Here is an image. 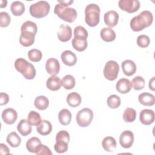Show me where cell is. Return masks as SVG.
Wrapping results in <instances>:
<instances>
[{
	"instance_id": "obj_1",
	"label": "cell",
	"mask_w": 155,
	"mask_h": 155,
	"mask_svg": "<svg viewBox=\"0 0 155 155\" xmlns=\"http://www.w3.org/2000/svg\"><path fill=\"white\" fill-rule=\"evenodd\" d=\"M153 21V16L151 12L148 10H144L131 19L130 27L134 31H140L149 27L152 24Z\"/></svg>"
},
{
	"instance_id": "obj_2",
	"label": "cell",
	"mask_w": 155,
	"mask_h": 155,
	"mask_svg": "<svg viewBox=\"0 0 155 155\" xmlns=\"http://www.w3.org/2000/svg\"><path fill=\"white\" fill-rule=\"evenodd\" d=\"M15 67L27 79H33L36 76L35 67L24 58L17 59L15 62Z\"/></svg>"
},
{
	"instance_id": "obj_3",
	"label": "cell",
	"mask_w": 155,
	"mask_h": 155,
	"mask_svg": "<svg viewBox=\"0 0 155 155\" xmlns=\"http://www.w3.org/2000/svg\"><path fill=\"white\" fill-rule=\"evenodd\" d=\"M100 8L96 4L87 5L85 9V21L90 27H95L100 19Z\"/></svg>"
},
{
	"instance_id": "obj_4",
	"label": "cell",
	"mask_w": 155,
	"mask_h": 155,
	"mask_svg": "<svg viewBox=\"0 0 155 155\" xmlns=\"http://www.w3.org/2000/svg\"><path fill=\"white\" fill-rule=\"evenodd\" d=\"M54 13L61 19L70 23L74 21L77 17V12L74 8L64 6L59 3L55 5Z\"/></svg>"
},
{
	"instance_id": "obj_5",
	"label": "cell",
	"mask_w": 155,
	"mask_h": 155,
	"mask_svg": "<svg viewBox=\"0 0 155 155\" xmlns=\"http://www.w3.org/2000/svg\"><path fill=\"white\" fill-rule=\"evenodd\" d=\"M50 5L45 1H39L30 5L29 12L30 15L36 18L45 17L49 13Z\"/></svg>"
},
{
	"instance_id": "obj_6",
	"label": "cell",
	"mask_w": 155,
	"mask_h": 155,
	"mask_svg": "<svg viewBox=\"0 0 155 155\" xmlns=\"http://www.w3.org/2000/svg\"><path fill=\"white\" fill-rule=\"evenodd\" d=\"M93 118V112L88 108H84L79 110L76 114V122L79 126L86 127L88 126Z\"/></svg>"
},
{
	"instance_id": "obj_7",
	"label": "cell",
	"mask_w": 155,
	"mask_h": 155,
	"mask_svg": "<svg viewBox=\"0 0 155 155\" xmlns=\"http://www.w3.org/2000/svg\"><path fill=\"white\" fill-rule=\"evenodd\" d=\"M119 71V65L117 62L114 61H108L105 65L104 68V77L109 81L115 80L118 76Z\"/></svg>"
},
{
	"instance_id": "obj_8",
	"label": "cell",
	"mask_w": 155,
	"mask_h": 155,
	"mask_svg": "<svg viewBox=\"0 0 155 155\" xmlns=\"http://www.w3.org/2000/svg\"><path fill=\"white\" fill-rule=\"evenodd\" d=\"M118 5L121 10L132 13L139 10L140 2L138 0H120Z\"/></svg>"
},
{
	"instance_id": "obj_9",
	"label": "cell",
	"mask_w": 155,
	"mask_h": 155,
	"mask_svg": "<svg viewBox=\"0 0 155 155\" xmlns=\"http://www.w3.org/2000/svg\"><path fill=\"white\" fill-rule=\"evenodd\" d=\"M134 142V134L130 130L123 131L119 137L120 145L124 148H130Z\"/></svg>"
},
{
	"instance_id": "obj_10",
	"label": "cell",
	"mask_w": 155,
	"mask_h": 155,
	"mask_svg": "<svg viewBox=\"0 0 155 155\" xmlns=\"http://www.w3.org/2000/svg\"><path fill=\"white\" fill-rule=\"evenodd\" d=\"M155 118L154 112L153 110H142L139 114V120L140 122L145 125H148L154 122Z\"/></svg>"
},
{
	"instance_id": "obj_11",
	"label": "cell",
	"mask_w": 155,
	"mask_h": 155,
	"mask_svg": "<svg viewBox=\"0 0 155 155\" xmlns=\"http://www.w3.org/2000/svg\"><path fill=\"white\" fill-rule=\"evenodd\" d=\"M58 38L61 42H67L69 41L72 36V31L71 27L66 24H61L57 34Z\"/></svg>"
},
{
	"instance_id": "obj_12",
	"label": "cell",
	"mask_w": 155,
	"mask_h": 155,
	"mask_svg": "<svg viewBox=\"0 0 155 155\" xmlns=\"http://www.w3.org/2000/svg\"><path fill=\"white\" fill-rule=\"evenodd\" d=\"M17 117V112L15 110L12 108H6L2 113V119L3 121L8 125L14 124L16 120Z\"/></svg>"
},
{
	"instance_id": "obj_13",
	"label": "cell",
	"mask_w": 155,
	"mask_h": 155,
	"mask_svg": "<svg viewBox=\"0 0 155 155\" xmlns=\"http://www.w3.org/2000/svg\"><path fill=\"white\" fill-rule=\"evenodd\" d=\"M45 68L49 74L51 76H56L59 72V62L55 58H49L46 61Z\"/></svg>"
},
{
	"instance_id": "obj_14",
	"label": "cell",
	"mask_w": 155,
	"mask_h": 155,
	"mask_svg": "<svg viewBox=\"0 0 155 155\" xmlns=\"http://www.w3.org/2000/svg\"><path fill=\"white\" fill-rule=\"evenodd\" d=\"M119 14L114 10H110L104 14V22L107 25L112 28L117 24Z\"/></svg>"
},
{
	"instance_id": "obj_15",
	"label": "cell",
	"mask_w": 155,
	"mask_h": 155,
	"mask_svg": "<svg viewBox=\"0 0 155 155\" xmlns=\"http://www.w3.org/2000/svg\"><path fill=\"white\" fill-rule=\"evenodd\" d=\"M132 88L131 81L126 78L120 79L116 83V88L117 91L122 94L128 93Z\"/></svg>"
},
{
	"instance_id": "obj_16",
	"label": "cell",
	"mask_w": 155,
	"mask_h": 155,
	"mask_svg": "<svg viewBox=\"0 0 155 155\" xmlns=\"http://www.w3.org/2000/svg\"><path fill=\"white\" fill-rule=\"evenodd\" d=\"M61 58L63 63L68 66H73L77 62L76 54L70 50H65L61 54Z\"/></svg>"
},
{
	"instance_id": "obj_17",
	"label": "cell",
	"mask_w": 155,
	"mask_h": 155,
	"mask_svg": "<svg viewBox=\"0 0 155 155\" xmlns=\"http://www.w3.org/2000/svg\"><path fill=\"white\" fill-rule=\"evenodd\" d=\"M122 71L127 76L133 75L136 71V65L135 63L130 59L124 61L121 64Z\"/></svg>"
},
{
	"instance_id": "obj_18",
	"label": "cell",
	"mask_w": 155,
	"mask_h": 155,
	"mask_svg": "<svg viewBox=\"0 0 155 155\" xmlns=\"http://www.w3.org/2000/svg\"><path fill=\"white\" fill-rule=\"evenodd\" d=\"M87 38L79 36H74L71 44L73 47L78 51H84L87 47Z\"/></svg>"
},
{
	"instance_id": "obj_19",
	"label": "cell",
	"mask_w": 155,
	"mask_h": 155,
	"mask_svg": "<svg viewBox=\"0 0 155 155\" xmlns=\"http://www.w3.org/2000/svg\"><path fill=\"white\" fill-rule=\"evenodd\" d=\"M35 35L31 32L22 31L19 37V42L24 47L31 46L35 42Z\"/></svg>"
},
{
	"instance_id": "obj_20",
	"label": "cell",
	"mask_w": 155,
	"mask_h": 155,
	"mask_svg": "<svg viewBox=\"0 0 155 155\" xmlns=\"http://www.w3.org/2000/svg\"><path fill=\"white\" fill-rule=\"evenodd\" d=\"M36 130L41 135H48L52 130L51 124L47 120H42L38 125H36Z\"/></svg>"
},
{
	"instance_id": "obj_21",
	"label": "cell",
	"mask_w": 155,
	"mask_h": 155,
	"mask_svg": "<svg viewBox=\"0 0 155 155\" xmlns=\"http://www.w3.org/2000/svg\"><path fill=\"white\" fill-rule=\"evenodd\" d=\"M62 85L61 80L56 76H51L46 82L47 87L51 91H57L60 89Z\"/></svg>"
},
{
	"instance_id": "obj_22",
	"label": "cell",
	"mask_w": 155,
	"mask_h": 155,
	"mask_svg": "<svg viewBox=\"0 0 155 155\" xmlns=\"http://www.w3.org/2000/svg\"><path fill=\"white\" fill-rule=\"evenodd\" d=\"M139 102L144 106H153L155 103L154 96L149 93H142L138 96Z\"/></svg>"
},
{
	"instance_id": "obj_23",
	"label": "cell",
	"mask_w": 155,
	"mask_h": 155,
	"mask_svg": "<svg viewBox=\"0 0 155 155\" xmlns=\"http://www.w3.org/2000/svg\"><path fill=\"white\" fill-rule=\"evenodd\" d=\"M17 130L23 136H26L31 132V126L26 119H22L17 125Z\"/></svg>"
},
{
	"instance_id": "obj_24",
	"label": "cell",
	"mask_w": 155,
	"mask_h": 155,
	"mask_svg": "<svg viewBox=\"0 0 155 155\" xmlns=\"http://www.w3.org/2000/svg\"><path fill=\"white\" fill-rule=\"evenodd\" d=\"M102 145L105 151L108 152H113L116 148L117 143L114 137L111 136H107L103 139Z\"/></svg>"
},
{
	"instance_id": "obj_25",
	"label": "cell",
	"mask_w": 155,
	"mask_h": 155,
	"mask_svg": "<svg viewBox=\"0 0 155 155\" xmlns=\"http://www.w3.org/2000/svg\"><path fill=\"white\" fill-rule=\"evenodd\" d=\"M100 36L102 39L106 42L113 41L116 38V33L111 28H103L101 30Z\"/></svg>"
},
{
	"instance_id": "obj_26",
	"label": "cell",
	"mask_w": 155,
	"mask_h": 155,
	"mask_svg": "<svg viewBox=\"0 0 155 155\" xmlns=\"http://www.w3.org/2000/svg\"><path fill=\"white\" fill-rule=\"evenodd\" d=\"M67 104L71 107L79 106L82 101L81 96L76 92H72L68 94L66 99Z\"/></svg>"
},
{
	"instance_id": "obj_27",
	"label": "cell",
	"mask_w": 155,
	"mask_h": 155,
	"mask_svg": "<svg viewBox=\"0 0 155 155\" xmlns=\"http://www.w3.org/2000/svg\"><path fill=\"white\" fill-rule=\"evenodd\" d=\"M58 119L62 125H67L71 122V113L67 109H62L59 111L58 114Z\"/></svg>"
},
{
	"instance_id": "obj_28",
	"label": "cell",
	"mask_w": 155,
	"mask_h": 155,
	"mask_svg": "<svg viewBox=\"0 0 155 155\" xmlns=\"http://www.w3.org/2000/svg\"><path fill=\"white\" fill-rule=\"evenodd\" d=\"M10 10L14 16H21L25 11V6L22 2L16 1L12 3Z\"/></svg>"
},
{
	"instance_id": "obj_29",
	"label": "cell",
	"mask_w": 155,
	"mask_h": 155,
	"mask_svg": "<svg viewBox=\"0 0 155 155\" xmlns=\"http://www.w3.org/2000/svg\"><path fill=\"white\" fill-rule=\"evenodd\" d=\"M34 104L37 109L39 110H44L48 107L49 101L48 99L44 96H39L35 99Z\"/></svg>"
},
{
	"instance_id": "obj_30",
	"label": "cell",
	"mask_w": 155,
	"mask_h": 155,
	"mask_svg": "<svg viewBox=\"0 0 155 155\" xmlns=\"http://www.w3.org/2000/svg\"><path fill=\"white\" fill-rule=\"evenodd\" d=\"M6 140L7 143L10 145V146L13 148L19 147L21 142V137L15 131L11 132L10 134H8L6 138Z\"/></svg>"
},
{
	"instance_id": "obj_31",
	"label": "cell",
	"mask_w": 155,
	"mask_h": 155,
	"mask_svg": "<svg viewBox=\"0 0 155 155\" xmlns=\"http://www.w3.org/2000/svg\"><path fill=\"white\" fill-rule=\"evenodd\" d=\"M41 144L40 139L36 137H32L29 139L26 143L27 150L33 153H35L38 147Z\"/></svg>"
},
{
	"instance_id": "obj_32",
	"label": "cell",
	"mask_w": 155,
	"mask_h": 155,
	"mask_svg": "<svg viewBox=\"0 0 155 155\" xmlns=\"http://www.w3.org/2000/svg\"><path fill=\"white\" fill-rule=\"evenodd\" d=\"M61 83L64 88L67 90H71L74 87L76 82L72 75L67 74L62 79Z\"/></svg>"
},
{
	"instance_id": "obj_33",
	"label": "cell",
	"mask_w": 155,
	"mask_h": 155,
	"mask_svg": "<svg viewBox=\"0 0 155 155\" xmlns=\"http://www.w3.org/2000/svg\"><path fill=\"white\" fill-rule=\"evenodd\" d=\"M136 118V111L132 108H127L123 113V119L125 122H132Z\"/></svg>"
},
{
	"instance_id": "obj_34",
	"label": "cell",
	"mask_w": 155,
	"mask_h": 155,
	"mask_svg": "<svg viewBox=\"0 0 155 155\" xmlns=\"http://www.w3.org/2000/svg\"><path fill=\"white\" fill-rule=\"evenodd\" d=\"M38 31V27L36 24L31 21H27L24 22L21 28V31H29L34 35H36Z\"/></svg>"
},
{
	"instance_id": "obj_35",
	"label": "cell",
	"mask_w": 155,
	"mask_h": 155,
	"mask_svg": "<svg viewBox=\"0 0 155 155\" xmlns=\"http://www.w3.org/2000/svg\"><path fill=\"white\" fill-rule=\"evenodd\" d=\"M27 121L31 125H38L41 122V117L38 113L31 111L28 114Z\"/></svg>"
},
{
	"instance_id": "obj_36",
	"label": "cell",
	"mask_w": 155,
	"mask_h": 155,
	"mask_svg": "<svg viewBox=\"0 0 155 155\" xmlns=\"http://www.w3.org/2000/svg\"><path fill=\"white\" fill-rule=\"evenodd\" d=\"M120 97L116 94L110 95L107 99V105L111 108H117L120 105Z\"/></svg>"
},
{
	"instance_id": "obj_37",
	"label": "cell",
	"mask_w": 155,
	"mask_h": 155,
	"mask_svg": "<svg viewBox=\"0 0 155 155\" xmlns=\"http://www.w3.org/2000/svg\"><path fill=\"white\" fill-rule=\"evenodd\" d=\"M145 79L140 76H136L131 81V85H133V87L135 90H140L143 89L145 87Z\"/></svg>"
},
{
	"instance_id": "obj_38",
	"label": "cell",
	"mask_w": 155,
	"mask_h": 155,
	"mask_svg": "<svg viewBox=\"0 0 155 155\" xmlns=\"http://www.w3.org/2000/svg\"><path fill=\"white\" fill-rule=\"evenodd\" d=\"M42 56V52L38 49H31L28 52V59L32 62H39L41 60Z\"/></svg>"
},
{
	"instance_id": "obj_39",
	"label": "cell",
	"mask_w": 155,
	"mask_h": 155,
	"mask_svg": "<svg viewBox=\"0 0 155 155\" xmlns=\"http://www.w3.org/2000/svg\"><path fill=\"white\" fill-rule=\"evenodd\" d=\"M68 143L62 140L56 141L54 145V149L58 153H64L68 150Z\"/></svg>"
},
{
	"instance_id": "obj_40",
	"label": "cell",
	"mask_w": 155,
	"mask_h": 155,
	"mask_svg": "<svg viewBox=\"0 0 155 155\" xmlns=\"http://www.w3.org/2000/svg\"><path fill=\"white\" fill-rule=\"evenodd\" d=\"M150 44V38L145 35H140L137 38V44L141 48L147 47Z\"/></svg>"
},
{
	"instance_id": "obj_41",
	"label": "cell",
	"mask_w": 155,
	"mask_h": 155,
	"mask_svg": "<svg viewBox=\"0 0 155 155\" xmlns=\"http://www.w3.org/2000/svg\"><path fill=\"white\" fill-rule=\"evenodd\" d=\"M11 21L10 15L5 12H2L0 13V26L1 27H7Z\"/></svg>"
},
{
	"instance_id": "obj_42",
	"label": "cell",
	"mask_w": 155,
	"mask_h": 155,
	"mask_svg": "<svg viewBox=\"0 0 155 155\" xmlns=\"http://www.w3.org/2000/svg\"><path fill=\"white\" fill-rule=\"evenodd\" d=\"M70 134L68 131L65 130H61L59 131L56 136V141L58 140H62L65 141L68 143L70 141Z\"/></svg>"
},
{
	"instance_id": "obj_43",
	"label": "cell",
	"mask_w": 155,
	"mask_h": 155,
	"mask_svg": "<svg viewBox=\"0 0 155 155\" xmlns=\"http://www.w3.org/2000/svg\"><path fill=\"white\" fill-rule=\"evenodd\" d=\"M74 36H79L87 38L88 37V31L87 30L82 26L79 25L74 28Z\"/></svg>"
},
{
	"instance_id": "obj_44",
	"label": "cell",
	"mask_w": 155,
	"mask_h": 155,
	"mask_svg": "<svg viewBox=\"0 0 155 155\" xmlns=\"http://www.w3.org/2000/svg\"><path fill=\"white\" fill-rule=\"evenodd\" d=\"M37 155L40 154H52L51 151H50V148L45 145H42V143L38 147L35 153Z\"/></svg>"
},
{
	"instance_id": "obj_45",
	"label": "cell",
	"mask_w": 155,
	"mask_h": 155,
	"mask_svg": "<svg viewBox=\"0 0 155 155\" xmlns=\"http://www.w3.org/2000/svg\"><path fill=\"white\" fill-rule=\"evenodd\" d=\"M9 101V96L5 93H0V105H6Z\"/></svg>"
},
{
	"instance_id": "obj_46",
	"label": "cell",
	"mask_w": 155,
	"mask_h": 155,
	"mask_svg": "<svg viewBox=\"0 0 155 155\" xmlns=\"http://www.w3.org/2000/svg\"><path fill=\"white\" fill-rule=\"evenodd\" d=\"M0 153L1 154H10V151L8 148L4 143L0 144Z\"/></svg>"
},
{
	"instance_id": "obj_47",
	"label": "cell",
	"mask_w": 155,
	"mask_h": 155,
	"mask_svg": "<svg viewBox=\"0 0 155 155\" xmlns=\"http://www.w3.org/2000/svg\"><path fill=\"white\" fill-rule=\"evenodd\" d=\"M58 3L64 5V6H66V7H68V5H70L72 3H73V0H69V1H64V0H58Z\"/></svg>"
},
{
	"instance_id": "obj_48",
	"label": "cell",
	"mask_w": 155,
	"mask_h": 155,
	"mask_svg": "<svg viewBox=\"0 0 155 155\" xmlns=\"http://www.w3.org/2000/svg\"><path fill=\"white\" fill-rule=\"evenodd\" d=\"M149 88L154 91V77H153L149 81Z\"/></svg>"
},
{
	"instance_id": "obj_49",
	"label": "cell",
	"mask_w": 155,
	"mask_h": 155,
	"mask_svg": "<svg viewBox=\"0 0 155 155\" xmlns=\"http://www.w3.org/2000/svg\"><path fill=\"white\" fill-rule=\"evenodd\" d=\"M7 3V1H5V0H1V1L0 7H1V8H3V7H6Z\"/></svg>"
}]
</instances>
